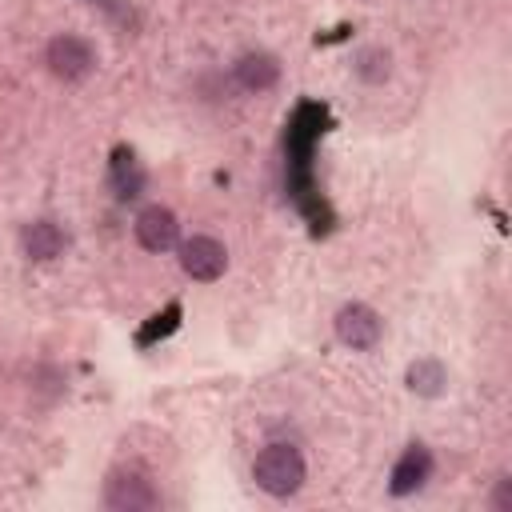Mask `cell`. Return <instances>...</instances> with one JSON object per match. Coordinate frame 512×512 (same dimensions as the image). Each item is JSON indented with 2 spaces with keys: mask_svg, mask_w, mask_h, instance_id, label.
Returning a JSON list of instances; mask_svg holds the SVG:
<instances>
[{
  "mask_svg": "<svg viewBox=\"0 0 512 512\" xmlns=\"http://www.w3.org/2000/svg\"><path fill=\"white\" fill-rule=\"evenodd\" d=\"M304 476H308L304 456H300V448L288 444V440L264 444V448L256 452V460H252V480H256V488L268 492V496H276V500L296 496V492L304 488Z\"/></svg>",
  "mask_w": 512,
  "mask_h": 512,
  "instance_id": "1",
  "label": "cell"
},
{
  "mask_svg": "<svg viewBox=\"0 0 512 512\" xmlns=\"http://www.w3.org/2000/svg\"><path fill=\"white\" fill-rule=\"evenodd\" d=\"M44 64L60 84H80L96 72V48H92V40H84L76 32H60L48 40Z\"/></svg>",
  "mask_w": 512,
  "mask_h": 512,
  "instance_id": "2",
  "label": "cell"
},
{
  "mask_svg": "<svg viewBox=\"0 0 512 512\" xmlns=\"http://www.w3.org/2000/svg\"><path fill=\"white\" fill-rule=\"evenodd\" d=\"M104 508H112V512L160 508V488L140 468H112L108 480H104Z\"/></svg>",
  "mask_w": 512,
  "mask_h": 512,
  "instance_id": "3",
  "label": "cell"
},
{
  "mask_svg": "<svg viewBox=\"0 0 512 512\" xmlns=\"http://www.w3.org/2000/svg\"><path fill=\"white\" fill-rule=\"evenodd\" d=\"M332 332H336V340H340L344 348H352V352H368V348L380 344V336H384V320H380L376 308L352 300V304H344V308L332 316Z\"/></svg>",
  "mask_w": 512,
  "mask_h": 512,
  "instance_id": "4",
  "label": "cell"
},
{
  "mask_svg": "<svg viewBox=\"0 0 512 512\" xmlns=\"http://www.w3.org/2000/svg\"><path fill=\"white\" fill-rule=\"evenodd\" d=\"M176 252H180V268H184V276H192V280H200V284L220 280L224 268H228V248H224L216 236H204V232L180 240Z\"/></svg>",
  "mask_w": 512,
  "mask_h": 512,
  "instance_id": "5",
  "label": "cell"
},
{
  "mask_svg": "<svg viewBox=\"0 0 512 512\" xmlns=\"http://www.w3.org/2000/svg\"><path fill=\"white\" fill-rule=\"evenodd\" d=\"M132 232H136V244H140L144 252H172V248L180 244V220H176V212L164 208V204H148V208L136 216Z\"/></svg>",
  "mask_w": 512,
  "mask_h": 512,
  "instance_id": "6",
  "label": "cell"
},
{
  "mask_svg": "<svg viewBox=\"0 0 512 512\" xmlns=\"http://www.w3.org/2000/svg\"><path fill=\"white\" fill-rule=\"evenodd\" d=\"M428 476H432V452H428L424 444H408V448L396 456V464H392L388 492H392V496H412V492H420V488L428 484Z\"/></svg>",
  "mask_w": 512,
  "mask_h": 512,
  "instance_id": "7",
  "label": "cell"
},
{
  "mask_svg": "<svg viewBox=\"0 0 512 512\" xmlns=\"http://www.w3.org/2000/svg\"><path fill=\"white\" fill-rule=\"evenodd\" d=\"M232 76H236V84L244 88V92H268V88H276V80H280V60L272 56V52H244L236 64H232Z\"/></svg>",
  "mask_w": 512,
  "mask_h": 512,
  "instance_id": "8",
  "label": "cell"
},
{
  "mask_svg": "<svg viewBox=\"0 0 512 512\" xmlns=\"http://www.w3.org/2000/svg\"><path fill=\"white\" fill-rule=\"evenodd\" d=\"M20 248L28 260H56L68 248V232L56 220H32L20 232Z\"/></svg>",
  "mask_w": 512,
  "mask_h": 512,
  "instance_id": "9",
  "label": "cell"
},
{
  "mask_svg": "<svg viewBox=\"0 0 512 512\" xmlns=\"http://www.w3.org/2000/svg\"><path fill=\"white\" fill-rule=\"evenodd\" d=\"M108 184L116 192V200H136L144 192V168L136 160L132 148H116L108 160Z\"/></svg>",
  "mask_w": 512,
  "mask_h": 512,
  "instance_id": "10",
  "label": "cell"
},
{
  "mask_svg": "<svg viewBox=\"0 0 512 512\" xmlns=\"http://www.w3.org/2000/svg\"><path fill=\"white\" fill-rule=\"evenodd\" d=\"M352 72L364 84H384L392 76V52L388 48H376V44L372 48H360L356 60H352Z\"/></svg>",
  "mask_w": 512,
  "mask_h": 512,
  "instance_id": "11",
  "label": "cell"
},
{
  "mask_svg": "<svg viewBox=\"0 0 512 512\" xmlns=\"http://www.w3.org/2000/svg\"><path fill=\"white\" fill-rule=\"evenodd\" d=\"M444 368L436 364V360H416V364H408V388L416 392V396H440L444 392Z\"/></svg>",
  "mask_w": 512,
  "mask_h": 512,
  "instance_id": "12",
  "label": "cell"
},
{
  "mask_svg": "<svg viewBox=\"0 0 512 512\" xmlns=\"http://www.w3.org/2000/svg\"><path fill=\"white\" fill-rule=\"evenodd\" d=\"M176 324H180V304H168V308H164V312H156V316H152V324L140 332V344H152L156 336H168Z\"/></svg>",
  "mask_w": 512,
  "mask_h": 512,
  "instance_id": "13",
  "label": "cell"
},
{
  "mask_svg": "<svg viewBox=\"0 0 512 512\" xmlns=\"http://www.w3.org/2000/svg\"><path fill=\"white\" fill-rule=\"evenodd\" d=\"M492 508H496V512H512V480H508V476H500V480H496Z\"/></svg>",
  "mask_w": 512,
  "mask_h": 512,
  "instance_id": "14",
  "label": "cell"
}]
</instances>
